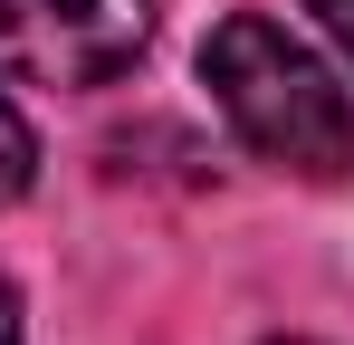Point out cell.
<instances>
[{
	"mask_svg": "<svg viewBox=\"0 0 354 345\" xmlns=\"http://www.w3.org/2000/svg\"><path fill=\"white\" fill-rule=\"evenodd\" d=\"M306 10H316V29H326V39L354 57V0H306Z\"/></svg>",
	"mask_w": 354,
	"mask_h": 345,
	"instance_id": "277c9868",
	"label": "cell"
},
{
	"mask_svg": "<svg viewBox=\"0 0 354 345\" xmlns=\"http://www.w3.org/2000/svg\"><path fill=\"white\" fill-rule=\"evenodd\" d=\"M0 345H19V297H10V278H0Z\"/></svg>",
	"mask_w": 354,
	"mask_h": 345,
	"instance_id": "5b68a950",
	"label": "cell"
},
{
	"mask_svg": "<svg viewBox=\"0 0 354 345\" xmlns=\"http://www.w3.org/2000/svg\"><path fill=\"white\" fill-rule=\"evenodd\" d=\"M153 48V0H0V77L115 87Z\"/></svg>",
	"mask_w": 354,
	"mask_h": 345,
	"instance_id": "7a4b0ae2",
	"label": "cell"
},
{
	"mask_svg": "<svg viewBox=\"0 0 354 345\" xmlns=\"http://www.w3.org/2000/svg\"><path fill=\"white\" fill-rule=\"evenodd\" d=\"M201 87L230 115V134L259 163L297 172V182H345L354 172V96L335 67L268 10H230L201 39Z\"/></svg>",
	"mask_w": 354,
	"mask_h": 345,
	"instance_id": "6da1fadb",
	"label": "cell"
},
{
	"mask_svg": "<svg viewBox=\"0 0 354 345\" xmlns=\"http://www.w3.org/2000/svg\"><path fill=\"white\" fill-rule=\"evenodd\" d=\"M39 182V134H29V115L0 96V202H19Z\"/></svg>",
	"mask_w": 354,
	"mask_h": 345,
	"instance_id": "3957f363",
	"label": "cell"
}]
</instances>
